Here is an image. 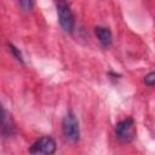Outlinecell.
<instances>
[{"instance_id": "1", "label": "cell", "mask_w": 155, "mask_h": 155, "mask_svg": "<svg viewBox=\"0 0 155 155\" xmlns=\"http://www.w3.org/2000/svg\"><path fill=\"white\" fill-rule=\"evenodd\" d=\"M56 8H57V16H58V22L61 28L65 33L71 34L75 28V19H74V15L70 6L67 4L65 0H57Z\"/></svg>"}, {"instance_id": "3", "label": "cell", "mask_w": 155, "mask_h": 155, "mask_svg": "<svg viewBox=\"0 0 155 155\" xmlns=\"http://www.w3.org/2000/svg\"><path fill=\"white\" fill-rule=\"evenodd\" d=\"M115 136L116 138L122 143H130L136 137V124L134 120L131 117H127L115 126Z\"/></svg>"}, {"instance_id": "9", "label": "cell", "mask_w": 155, "mask_h": 155, "mask_svg": "<svg viewBox=\"0 0 155 155\" xmlns=\"http://www.w3.org/2000/svg\"><path fill=\"white\" fill-rule=\"evenodd\" d=\"M144 84L147 86H150V87L151 86H155V71H151V73H149V74L145 75Z\"/></svg>"}, {"instance_id": "8", "label": "cell", "mask_w": 155, "mask_h": 155, "mask_svg": "<svg viewBox=\"0 0 155 155\" xmlns=\"http://www.w3.org/2000/svg\"><path fill=\"white\" fill-rule=\"evenodd\" d=\"M8 47H10V51L12 52V54L15 56V58H16L17 61H19L21 63H24V61H23V56H22V53H21L19 48H17L16 46H13L12 44H10V45H8Z\"/></svg>"}, {"instance_id": "4", "label": "cell", "mask_w": 155, "mask_h": 155, "mask_svg": "<svg viewBox=\"0 0 155 155\" xmlns=\"http://www.w3.org/2000/svg\"><path fill=\"white\" fill-rule=\"evenodd\" d=\"M57 149V144L56 140L50 137V136H44L41 138H39L30 148H29V153L31 154H45V155H51L56 151Z\"/></svg>"}, {"instance_id": "2", "label": "cell", "mask_w": 155, "mask_h": 155, "mask_svg": "<svg viewBox=\"0 0 155 155\" xmlns=\"http://www.w3.org/2000/svg\"><path fill=\"white\" fill-rule=\"evenodd\" d=\"M62 130L64 138L70 143H76L80 139V126L76 115L73 111H68L62 120Z\"/></svg>"}, {"instance_id": "7", "label": "cell", "mask_w": 155, "mask_h": 155, "mask_svg": "<svg viewBox=\"0 0 155 155\" xmlns=\"http://www.w3.org/2000/svg\"><path fill=\"white\" fill-rule=\"evenodd\" d=\"M18 4L21 6V8L23 11H31L33 6H34V1L33 0H18Z\"/></svg>"}, {"instance_id": "5", "label": "cell", "mask_w": 155, "mask_h": 155, "mask_svg": "<svg viewBox=\"0 0 155 155\" xmlns=\"http://www.w3.org/2000/svg\"><path fill=\"white\" fill-rule=\"evenodd\" d=\"M1 133L5 138L11 137L15 133V124L12 121L11 115L2 108V116H1Z\"/></svg>"}, {"instance_id": "6", "label": "cell", "mask_w": 155, "mask_h": 155, "mask_svg": "<svg viewBox=\"0 0 155 155\" xmlns=\"http://www.w3.org/2000/svg\"><path fill=\"white\" fill-rule=\"evenodd\" d=\"M94 34L98 39V41L104 46V47H109L113 42V34L110 31L109 28L105 27H96L94 28Z\"/></svg>"}]
</instances>
